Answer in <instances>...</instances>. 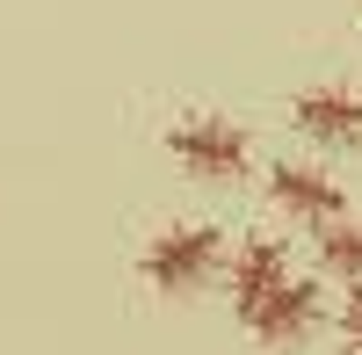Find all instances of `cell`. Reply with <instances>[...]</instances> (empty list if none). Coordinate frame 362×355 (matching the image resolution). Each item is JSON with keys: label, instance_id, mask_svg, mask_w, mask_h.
Masks as SVG:
<instances>
[{"label": "cell", "instance_id": "3957f363", "mask_svg": "<svg viewBox=\"0 0 362 355\" xmlns=\"http://www.w3.org/2000/svg\"><path fill=\"white\" fill-rule=\"evenodd\" d=\"M268 203H276L290 225H312V232L348 218V196H341V182L319 160H276L268 167Z\"/></svg>", "mask_w": 362, "mask_h": 355}, {"label": "cell", "instance_id": "52a82bcc", "mask_svg": "<svg viewBox=\"0 0 362 355\" xmlns=\"http://www.w3.org/2000/svg\"><path fill=\"white\" fill-rule=\"evenodd\" d=\"M319 269L334 276L341 290L362 283V225H355V218H341V225H326V232H319Z\"/></svg>", "mask_w": 362, "mask_h": 355}, {"label": "cell", "instance_id": "ba28073f", "mask_svg": "<svg viewBox=\"0 0 362 355\" xmlns=\"http://www.w3.org/2000/svg\"><path fill=\"white\" fill-rule=\"evenodd\" d=\"M341 348H348V355H362V283L341 298Z\"/></svg>", "mask_w": 362, "mask_h": 355}, {"label": "cell", "instance_id": "277c9868", "mask_svg": "<svg viewBox=\"0 0 362 355\" xmlns=\"http://www.w3.org/2000/svg\"><path fill=\"white\" fill-rule=\"evenodd\" d=\"M290 276H297V269H290V247L276 240V232H247V240L225 254V290H232V312H239V319H254Z\"/></svg>", "mask_w": 362, "mask_h": 355}, {"label": "cell", "instance_id": "7a4b0ae2", "mask_svg": "<svg viewBox=\"0 0 362 355\" xmlns=\"http://www.w3.org/2000/svg\"><path fill=\"white\" fill-rule=\"evenodd\" d=\"M167 160L181 174H196V182H239V174L254 167V138L247 124H232V116H181L167 131Z\"/></svg>", "mask_w": 362, "mask_h": 355}, {"label": "cell", "instance_id": "6da1fadb", "mask_svg": "<svg viewBox=\"0 0 362 355\" xmlns=\"http://www.w3.org/2000/svg\"><path fill=\"white\" fill-rule=\"evenodd\" d=\"M225 254H232L225 225L189 218V225L153 232V247L138 254V276H145V290H160V298H189V290H203L210 276L225 269Z\"/></svg>", "mask_w": 362, "mask_h": 355}, {"label": "cell", "instance_id": "5b68a950", "mask_svg": "<svg viewBox=\"0 0 362 355\" xmlns=\"http://www.w3.org/2000/svg\"><path fill=\"white\" fill-rule=\"evenodd\" d=\"M290 124H297L305 145H319V153H355L362 145V87H341V80L305 87V95L290 102Z\"/></svg>", "mask_w": 362, "mask_h": 355}, {"label": "cell", "instance_id": "8992f818", "mask_svg": "<svg viewBox=\"0 0 362 355\" xmlns=\"http://www.w3.org/2000/svg\"><path fill=\"white\" fill-rule=\"evenodd\" d=\"M319 319H326V290H319V276H290L276 298H268L254 319H239L261 348H305L312 334H319Z\"/></svg>", "mask_w": 362, "mask_h": 355}]
</instances>
